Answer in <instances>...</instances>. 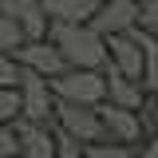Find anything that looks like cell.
I'll return each mask as SVG.
<instances>
[{"label": "cell", "mask_w": 158, "mask_h": 158, "mask_svg": "<svg viewBox=\"0 0 158 158\" xmlns=\"http://www.w3.org/2000/svg\"><path fill=\"white\" fill-rule=\"evenodd\" d=\"M48 40L56 44L67 67H87V71H103L111 63V44L107 36H99L91 24H67V20H52Z\"/></svg>", "instance_id": "1"}, {"label": "cell", "mask_w": 158, "mask_h": 158, "mask_svg": "<svg viewBox=\"0 0 158 158\" xmlns=\"http://www.w3.org/2000/svg\"><path fill=\"white\" fill-rule=\"evenodd\" d=\"M52 91H56V99H67V103L99 107V103H107V75L87 71V67H67L63 75L52 79Z\"/></svg>", "instance_id": "2"}, {"label": "cell", "mask_w": 158, "mask_h": 158, "mask_svg": "<svg viewBox=\"0 0 158 158\" xmlns=\"http://www.w3.org/2000/svg\"><path fill=\"white\" fill-rule=\"evenodd\" d=\"M56 127L63 131V135L79 138L83 146L107 138V127H103L99 107H87V103H67V99H59L56 103Z\"/></svg>", "instance_id": "3"}, {"label": "cell", "mask_w": 158, "mask_h": 158, "mask_svg": "<svg viewBox=\"0 0 158 158\" xmlns=\"http://www.w3.org/2000/svg\"><path fill=\"white\" fill-rule=\"evenodd\" d=\"M24 67V63H20ZM20 91H24V118H36V123H56V91H52V79L24 67L20 75Z\"/></svg>", "instance_id": "4"}, {"label": "cell", "mask_w": 158, "mask_h": 158, "mask_svg": "<svg viewBox=\"0 0 158 158\" xmlns=\"http://www.w3.org/2000/svg\"><path fill=\"white\" fill-rule=\"evenodd\" d=\"M138 20H142V8H138V0H103V8L95 12L91 20V28H95L99 36H127V32H135Z\"/></svg>", "instance_id": "5"}, {"label": "cell", "mask_w": 158, "mask_h": 158, "mask_svg": "<svg viewBox=\"0 0 158 158\" xmlns=\"http://www.w3.org/2000/svg\"><path fill=\"white\" fill-rule=\"evenodd\" d=\"M24 142V158H56L59 154V127L56 123H36V118H16L12 123Z\"/></svg>", "instance_id": "6"}, {"label": "cell", "mask_w": 158, "mask_h": 158, "mask_svg": "<svg viewBox=\"0 0 158 158\" xmlns=\"http://www.w3.org/2000/svg\"><path fill=\"white\" fill-rule=\"evenodd\" d=\"M99 115H103L107 138H115V142H131V146H138L142 135H146V123H142L138 111H127V107H115V103H99Z\"/></svg>", "instance_id": "7"}, {"label": "cell", "mask_w": 158, "mask_h": 158, "mask_svg": "<svg viewBox=\"0 0 158 158\" xmlns=\"http://www.w3.org/2000/svg\"><path fill=\"white\" fill-rule=\"evenodd\" d=\"M103 75H107V103H115V107H127V111H138L142 115V107H146V87L138 83V79L123 75L115 63H107L103 67Z\"/></svg>", "instance_id": "8"}, {"label": "cell", "mask_w": 158, "mask_h": 158, "mask_svg": "<svg viewBox=\"0 0 158 158\" xmlns=\"http://www.w3.org/2000/svg\"><path fill=\"white\" fill-rule=\"evenodd\" d=\"M16 59L24 63V67L48 75V79H56V75L67 71V59H63V52H59L52 40H32V44H24V48L16 52Z\"/></svg>", "instance_id": "9"}, {"label": "cell", "mask_w": 158, "mask_h": 158, "mask_svg": "<svg viewBox=\"0 0 158 158\" xmlns=\"http://www.w3.org/2000/svg\"><path fill=\"white\" fill-rule=\"evenodd\" d=\"M107 44H111V63H115L123 75H131V79L142 83V75H146V48H142L131 32H127V36H111Z\"/></svg>", "instance_id": "10"}, {"label": "cell", "mask_w": 158, "mask_h": 158, "mask_svg": "<svg viewBox=\"0 0 158 158\" xmlns=\"http://www.w3.org/2000/svg\"><path fill=\"white\" fill-rule=\"evenodd\" d=\"M52 20H67V24H91L103 0H44Z\"/></svg>", "instance_id": "11"}, {"label": "cell", "mask_w": 158, "mask_h": 158, "mask_svg": "<svg viewBox=\"0 0 158 158\" xmlns=\"http://www.w3.org/2000/svg\"><path fill=\"white\" fill-rule=\"evenodd\" d=\"M28 44V32L16 16H4L0 12V56H16L20 48Z\"/></svg>", "instance_id": "12"}, {"label": "cell", "mask_w": 158, "mask_h": 158, "mask_svg": "<svg viewBox=\"0 0 158 158\" xmlns=\"http://www.w3.org/2000/svg\"><path fill=\"white\" fill-rule=\"evenodd\" d=\"M87 158H138V146L103 138V142H91V146H87Z\"/></svg>", "instance_id": "13"}, {"label": "cell", "mask_w": 158, "mask_h": 158, "mask_svg": "<svg viewBox=\"0 0 158 158\" xmlns=\"http://www.w3.org/2000/svg\"><path fill=\"white\" fill-rule=\"evenodd\" d=\"M24 118V91L20 87H0V123Z\"/></svg>", "instance_id": "14"}, {"label": "cell", "mask_w": 158, "mask_h": 158, "mask_svg": "<svg viewBox=\"0 0 158 158\" xmlns=\"http://www.w3.org/2000/svg\"><path fill=\"white\" fill-rule=\"evenodd\" d=\"M0 158H24V142H20V131L12 123L0 127Z\"/></svg>", "instance_id": "15"}, {"label": "cell", "mask_w": 158, "mask_h": 158, "mask_svg": "<svg viewBox=\"0 0 158 158\" xmlns=\"http://www.w3.org/2000/svg\"><path fill=\"white\" fill-rule=\"evenodd\" d=\"M20 75H24L20 59L16 56H0V87H20Z\"/></svg>", "instance_id": "16"}, {"label": "cell", "mask_w": 158, "mask_h": 158, "mask_svg": "<svg viewBox=\"0 0 158 158\" xmlns=\"http://www.w3.org/2000/svg\"><path fill=\"white\" fill-rule=\"evenodd\" d=\"M56 158H87V146H83L79 138H71V135L59 131V154Z\"/></svg>", "instance_id": "17"}, {"label": "cell", "mask_w": 158, "mask_h": 158, "mask_svg": "<svg viewBox=\"0 0 158 158\" xmlns=\"http://www.w3.org/2000/svg\"><path fill=\"white\" fill-rule=\"evenodd\" d=\"M138 8H142L138 28H146V32H154V36H158V0H138Z\"/></svg>", "instance_id": "18"}, {"label": "cell", "mask_w": 158, "mask_h": 158, "mask_svg": "<svg viewBox=\"0 0 158 158\" xmlns=\"http://www.w3.org/2000/svg\"><path fill=\"white\" fill-rule=\"evenodd\" d=\"M138 158H158V135H150L142 146H138Z\"/></svg>", "instance_id": "19"}, {"label": "cell", "mask_w": 158, "mask_h": 158, "mask_svg": "<svg viewBox=\"0 0 158 158\" xmlns=\"http://www.w3.org/2000/svg\"><path fill=\"white\" fill-rule=\"evenodd\" d=\"M154 48H158V36H154Z\"/></svg>", "instance_id": "20"}]
</instances>
